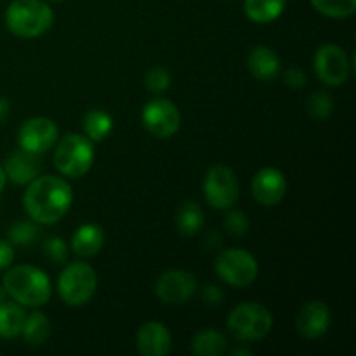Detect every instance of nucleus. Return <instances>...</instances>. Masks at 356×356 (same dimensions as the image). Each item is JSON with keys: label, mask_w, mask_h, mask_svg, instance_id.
Listing matches in <instances>:
<instances>
[{"label": "nucleus", "mask_w": 356, "mask_h": 356, "mask_svg": "<svg viewBox=\"0 0 356 356\" xmlns=\"http://www.w3.org/2000/svg\"><path fill=\"white\" fill-rule=\"evenodd\" d=\"M330 309L322 301H309L299 309L296 329L305 339H318L330 329Z\"/></svg>", "instance_id": "14"}, {"label": "nucleus", "mask_w": 356, "mask_h": 356, "mask_svg": "<svg viewBox=\"0 0 356 356\" xmlns=\"http://www.w3.org/2000/svg\"><path fill=\"white\" fill-rule=\"evenodd\" d=\"M172 83V76L162 66H155V68L149 70L145 76V86L152 90L153 94H162L165 92L167 89Z\"/></svg>", "instance_id": "28"}, {"label": "nucleus", "mask_w": 356, "mask_h": 356, "mask_svg": "<svg viewBox=\"0 0 356 356\" xmlns=\"http://www.w3.org/2000/svg\"><path fill=\"white\" fill-rule=\"evenodd\" d=\"M138 350L143 356H165L172 350V336L160 322H146L136 336Z\"/></svg>", "instance_id": "15"}, {"label": "nucleus", "mask_w": 356, "mask_h": 356, "mask_svg": "<svg viewBox=\"0 0 356 356\" xmlns=\"http://www.w3.org/2000/svg\"><path fill=\"white\" fill-rule=\"evenodd\" d=\"M226 232L232 236H243L249 232V218L242 211H232L225 219Z\"/></svg>", "instance_id": "30"}, {"label": "nucleus", "mask_w": 356, "mask_h": 356, "mask_svg": "<svg viewBox=\"0 0 356 356\" xmlns=\"http://www.w3.org/2000/svg\"><path fill=\"white\" fill-rule=\"evenodd\" d=\"M320 14L332 19H346L356 10V0H309Z\"/></svg>", "instance_id": "25"}, {"label": "nucleus", "mask_w": 356, "mask_h": 356, "mask_svg": "<svg viewBox=\"0 0 356 356\" xmlns=\"http://www.w3.org/2000/svg\"><path fill=\"white\" fill-rule=\"evenodd\" d=\"M141 120L146 131L159 139L172 138L181 127V113L172 101L155 97L143 106Z\"/></svg>", "instance_id": "9"}, {"label": "nucleus", "mask_w": 356, "mask_h": 356, "mask_svg": "<svg viewBox=\"0 0 356 356\" xmlns=\"http://www.w3.org/2000/svg\"><path fill=\"white\" fill-rule=\"evenodd\" d=\"M6 183H7L6 170H3V167L0 165V193H2V190H3V188H6Z\"/></svg>", "instance_id": "35"}, {"label": "nucleus", "mask_w": 356, "mask_h": 356, "mask_svg": "<svg viewBox=\"0 0 356 356\" xmlns=\"http://www.w3.org/2000/svg\"><path fill=\"white\" fill-rule=\"evenodd\" d=\"M315 72L325 86L339 87L346 83L351 73L346 51L336 44H323L315 52Z\"/></svg>", "instance_id": "10"}, {"label": "nucleus", "mask_w": 356, "mask_h": 356, "mask_svg": "<svg viewBox=\"0 0 356 356\" xmlns=\"http://www.w3.org/2000/svg\"><path fill=\"white\" fill-rule=\"evenodd\" d=\"M9 113H10L9 101H7L6 97H0V125H2L3 122H6L7 115H9Z\"/></svg>", "instance_id": "34"}, {"label": "nucleus", "mask_w": 356, "mask_h": 356, "mask_svg": "<svg viewBox=\"0 0 356 356\" xmlns=\"http://www.w3.org/2000/svg\"><path fill=\"white\" fill-rule=\"evenodd\" d=\"M2 289L13 301L30 308L44 306L52 294L51 280L45 271L31 264L7 268L2 278Z\"/></svg>", "instance_id": "2"}, {"label": "nucleus", "mask_w": 356, "mask_h": 356, "mask_svg": "<svg viewBox=\"0 0 356 356\" xmlns=\"http://www.w3.org/2000/svg\"><path fill=\"white\" fill-rule=\"evenodd\" d=\"M247 66L254 79L261 80V82H271L280 73L282 63L273 49L266 47V45H257L250 51L249 58H247Z\"/></svg>", "instance_id": "17"}, {"label": "nucleus", "mask_w": 356, "mask_h": 356, "mask_svg": "<svg viewBox=\"0 0 356 356\" xmlns=\"http://www.w3.org/2000/svg\"><path fill=\"white\" fill-rule=\"evenodd\" d=\"M54 23V13L44 0H14L6 10V26L21 38H37L47 33Z\"/></svg>", "instance_id": "3"}, {"label": "nucleus", "mask_w": 356, "mask_h": 356, "mask_svg": "<svg viewBox=\"0 0 356 356\" xmlns=\"http://www.w3.org/2000/svg\"><path fill=\"white\" fill-rule=\"evenodd\" d=\"M14 261V245L6 240H0V271L7 270Z\"/></svg>", "instance_id": "33"}, {"label": "nucleus", "mask_w": 356, "mask_h": 356, "mask_svg": "<svg viewBox=\"0 0 356 356\" xmlns=\"http://www.w3.org/2000/svg\"><path fill=\"white\" fill-rule=\"evenodd\" d=\"M97 289L96 271L83 261L68 264L59 275L58 292L68 306H83L92 299Z\"/></svg>", "instance_id": "6"}, {"label": "nucleus", "mask_w": 356, "mask_h": 356, "mask_svg": "<svg viewBox=\"0 0 356 356\" xmlns=\"http://www.w3.org/2000/svg\"><path fill=\"white\" fill-rule=\"evenodd\" d=\"M40 155L26 152V149L19 148L16 152L10 153L3 163V170H6L7 179L13 181L14 184H28L40 176Z\"/></svg>", "instance_id": "16"}, {"label": "nucleus", "mask_w": 356, "mask_h": 356, "mask_svg": "<svg viewBox=\"0 0 356 356\" xmlns=\"http://www.w3.org/2000/svg\"><path fill=\"white\" fill-rule=\"evenodd\" d=\"M285 3L287 0H245L243 10L254 23L268 24L280 17L285 9Z\"/></svg>", "instance_id": "21"}, {"label": "nucleus", "mask_w": 356, "mask_h": 356, "mask_svg": "<svg viewBox=\"0 0 356 356\" xmlns=\"http://www.w3.org/2000/svg\"><path fill=\"white\" fill-rule=\"evenodd\" d=\"M103 228L97 225H92V222H87V225H82L80 228H76V232L72 236V250L75 252V256L82 257V259L96 256L103 249Z\"/></svg>", "instance_id": "18"}, {"label": "nucleus", "mask_w": 356, "mask_h": 356, "mask_svg": "<svg viewBox=\"0 0 356 356\" xmlns=\"http://www.w3.org/2000/svg\"><path fill=\"white\" fill-rule=\"evenodd\" d=\"M40 236H42V229L38 228L37 225L28 221L16 222V225L9 229V242L17 247L33 245L37 240H40Z\"/></svg>", "instance_id": "26"}, {"label": "nucleus", "mask_w": 356, "mask_h": 356, "mask_svg": "<svg viewBox=\"0 0 356 356\" xmlns=\"http://www.w3.org/2000/svg\"><path fill=\"white\" fill-rule=\"evenodd\" d=\"M42 250H44V256L54 264H65L68 259V247H66L65 240L59 236H51L45 240Z\"/></svg>", "instance_id": "29"}, {"label": "nucleus", "mask_w": 356, "mask_h": 356, "mask_svg": "<svg viewBox=\"0 0 356 356\" xmlns=\"http://www.w3.org/2000/svg\"><path fill=\"white\" fill-rule=\"evenodd\" d=\"M204 212L195 202H183L176 212V228L183 236H195L204 226Z\"/></svg>", "instance_id": "22"}, {"label": "nucleus", "mask_w": 356, "mask_h": 356, "mask_svg": "<svg viewBox=\"0 0 356 356\" xmlns=\"http://www.w3.org/2000/svg\"><path fill=\"white\" fill-rule=\"evenodd\" d=\"M21 334L30 346H42L51 336V322L44 313H31L24 318Z\"/></svg>", "instance_id": "24"}, {"label": "nucleus", "mask_w": 356, "mask_h": 356, "mask_svg": "<svg viewBox=\"0 0 356 356\" xmlns=\"http://www.w3.org/2000/svg\"><path fill=\"white\" fill-rule=\"evenodd\" d=\"M216 273L225 284L232 287H247L259 273L256 257L243 249H226L214 263Z\"/></svg>", "instance_id": "7"}, {"label": "nucleus", "mask_w": 356, "mask_h": 356, "mask_svg": "<svg viewBox=\"0 0 356 356\" xmlns=\"http://www.w3.org/2000/svg\"><path fill=\"white\" fill-rule=\"evenodd\" d=\"M226 327L236 341H259L273 329V315L261 302H243L229 313Z\"/></svg>", "instance_id": "4"}, {"label": "nucleus", "mask_w": 356, "mask_h": 356, "mask_svg": "<svg viewBox=\"0 0 356 356\" xmlns=\"http://www.w3.org/2000/svg\"><path fill=\"white\" fill-rule=\"evenodd\" d=\"M73 202L68 181L58 176H38L28 183L23 195V207L37 225H54L65 218Z\"/></svg>", "instance_id": "1"}, {"label": "nucleus", "mask_w": 356, "mask_h": 356, "mask_svg": "<svg viewBox=\"0 0 356 356\" xmlns=\"http://www.w3.org/2000/svg\"><path fill=\"white\" fill-rule=\"evenodd\" d=\"M198 282L186 270H169L160 275L155 284V294L165 305H184L195 296Z\"/></svg>", "instance_id": "11"}, {"label": "nucleus", "mask_w": 356, "mask_h": 356, "mask_svg": "<svg viewBox=\"0 0 356 356\" xmlns=\"http://www.w3.org/2000/svg\"><path fill=\"white\" fill-rule=\"evenodd\" d=\"M240 184L236 174L226 165H214L209 169L204 179V197L211 207L226 211L236 204Z\"/></svg>", "instance_id": "8"}, {"label": "nucleus", "mask_w": 356, "mask_h": 356, "mask_svg": "<svg viewBox=\"0 0 356 356\" xmlns=\"http://www.w3.org/2000/svg\"><path fill=\"white\" fill-rule=\"evenodd\" d=\"M58 125L54 120L47 117H33L28 118L17 131V143L19 148L26 152L42 155L58 141Z\"/></svg>", "instance_id": "12"}, {"label": "nucleus", "mask_w": 356, "mask_h": 356, "mask_svg": "<svg viewBox=\"0 0 356 356\" xmlns=\"http://www.w3.org/2000/svg\"><path fill=\"white\" fill-rule=\"evenodd\" d=\"M94 163L92 141L82 134H68L54 149V165L59 174L70 179L86 176Z\"/></svg>", "instance_id": "5"}, {"label": "nucleus", "mask_w": 356, "mask_h": 356, "mask_svg": "<svg viewBox=\"0 0 356 356\" xmlns=\"http://www.w3.org/2000/svg\"><path fill=\"white\" fill-rule=\"evenodd\" d=\"M202 299H204L205 305L218 306L221 305L222 299H225V292L218 287V285H207V287L202 291Z\"/></svg>", "instance_id": "32"}, {"label": "nucleus", "mask_w": 356, "mask_h": 356, "mask_svg": "<svg viewBox=\"0 0 356 356\" xmlns=\"http://www.w3.org/2000/svg\"><path fill=\"white\" fill-rule=\"evenodd\" d=\"M24 318H26V313L19 302L0 299V337L14 339L21 336Z\"/></svg>", "instance_id": "19"}, {"label": "nucleus", "mask_w": 356, "mask_h": 356, "mask_svg": "<svg viewBox=\"0 0 356 356\" xmlns=\"http://www.w3.org/2000/svg\"><path fill=\"white\" fill-rule=\"evenodd\" d=\"M83 132L92 143L104 141L113 131V118L103 110L87 111L82 122Z\"/></svg>", "instance_id": "23"}, {"label": "nucleus", "mask_w": 356, "mask_h": 356, "mask_svg": "<svg viewBox=\"0 0 356 356\" xmlns=\"http://www.w3.org/2000/svg\"><path fill=\"white\" fill-rule=\"evenodd\" d=\"M191 350L198 356H221L228 350V339L219 330L205 329L195 334L191 339Z\"/></svg>", "instance_id": "20"}, {"label": "nucleus", "mask_w": 356, "mask_h": 356, "mask_svg": "<svg viewBox=\"0 0 356 356\" xmlns=\"http://www.w3.org/2000/svg\"><path fill=\"white\" fill-rule=\"evenodd\" d=\"M284 80L291 89H301L306 86L308 79H306V73L299 68H289L284 73Z\"/></svg>", "instance_id": "31"}, {"label": "nucleus", "mask_w": 356, "mask_h": 356, "mask_svg": "<svg viewBox=\"0 0 356 356\" xmlns=\"http://www.w3.org/2000/svg\"><path fill=\"white\" fill-rule=\"evenodd\" d=\"M51 2H61V0H51Z\"/></svg>", "instance_id": "36"}, {"label": "nucleus", "mask_w": 356, "mask_h": 356, "mask_svg": "<svg viewBox=\"0 0 356 356\" xmlns=\"http://www.w3.org/2000/svg\"><path fill=\"white\" fill-rule=\"evenodd\" d=\"M306 108H308L309 117L315 120H327L334 111V101L329 92L325 90H316L306 101Z\"/></svg>", "instance_id": "27"}, {"label": "nucleus", "mask_w": 356, "mask_h": 356, "mask_svg": "<svg viewBox=\"0 0 356 356\" xmlns=\"http://www.w3.org/2000/svg\"><path fill=\"white\" fill-rule=\"evenodd\" d=\"M285 193H287V179L282 170L275 167H264L254 176L252 195L257 204L273 207L284 200Z\"/></svg>", "instance_id": "13"}]
</instances>
